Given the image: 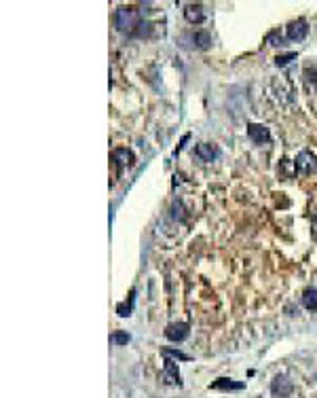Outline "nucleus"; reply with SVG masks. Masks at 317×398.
I'll return each mask as SVG.
<instances>
[{
  "mask_svg": "<svg viewBox=\"0 0 317 398\" xmlns=\"http://www.w3.org/2000/svg\"><path fill=\"white\" fill-rule=\"evenodd\" d=\"M114 24H116V28H118L121 32H131V28L137 26L140 22H135V13H133V9L121 7V9H116Z\"/></svg>",
  "mask_w": 317,
  "mask_h": 398,
  "instance_id": "nucleus-1",
  "label": "nucleus"
},
{
  "mask_svg": "<svg viewBox=\"0 0 317 398\" xmlns=\"http://www.w3.org/2000/svg\"><path fill=\"white\" fill-rule=\"evenodd\" d=\"M294 167L298 174H311V172L317 167V159H315V155L311 150H303V153H298L296 155V159H294Z\"/></svg>",
  "mask_w": 317,
  "mask_h": 398,
  "instance_id": "nucleus-2",
  "label": "nucleus"
},
{
  "mask_svg": "<svg viewBox=\"0 0 317 398\" xmlns=\"http://www.w3.org/2000/svg\"><path fill=\"white\" fill-rule=\"evenodd\" d=\"M292 390H294L292 382H290L288 377H284V375H277V377L273 379V384H271V392H273L275 396H279V398H288V396L292 394Z\"/></svg>",
  "mask_w": 317,
  "mask_h": 398,
  "instance_id": "nucleus-3",
  "label": "nucleus"
},
{
  "mask_svg": "<svg viewBox=\"0 0 317 398\" xmlns=\"http://www.w3.org/2000/svg\"><path fill=\"white\" fill-rule=\"evenodd\" d=\"M286 34H288L290 41H296V43H298V41H303L307 34H309V26H307L305 20H296V22H292V24L288 26Z\"/></svg>",
  "mask_w": 317,
  "mask_h": 398,
  "instance_id": "nucleus-4",
  "label": "nucleus"
},
{
  "mask_svg": "<svg viewBox=\"0 0 317 398\" xmlns=\"http://www.w3.org/2000/svg\"><path fill=\"white\" fill-rule=\"evenodd\" d=\"M248 138H250L252 142H256V144H262V142H269L271 140V134H269L267 127L260 125V123H250L248 125Z\"/></svg>",
  "mask_w": 317,
  "mask_h": 398,
  "instance_id": "nucleus-5",
  "label": "nucleus"
},
{
  "mask_svg": "<svg viewBox=\"0 0 317 398\" xmlns=\"http://www.w3.org/2000/svg\"><path fill=\"white\" fill-rule=\"evenodd\" d=\"M165 337L169 341H184L188 337V324L184 322H175V324H169L165 328Z\"/></svg>",
  "mask_w": 317,
  "mask_h": 398,
  "instance_id": "nucleus-6",
  "label": "nucleus"
},
{
  "mask_svg": "<svg viewBox=\"0 0 317 398\" xmlns=\"http://www.w3.org/2000/svg\"><path fill=\"white\" fill-rule=\"evenodd\" d=\"M163 379L165 384H171V386H180V373H178V367H175L173 360H165V369H163Z\"/></svg>",
  "mask_w": 317,
  "mask_h": 398,
  "instance_id": "nucleus-7",
  "label": "nucleus"
},
{
  "mask_svg": "<svg viewBox=\"0 0 317 398\" xmlns=\"http://www.w3.org/2000/svg\"><path fill=\"white\" fill-rule=\"evenodd\" d=\"M184 17L188 24H201L205 20V13H203V7L201 5H188L184 9Z\"/></svg>",
  "mask_w": 317,
  "mask_h": 398,
  "instance_id": "nucleus-8",
  "label": "nucleus"
},
{
  "mask_svg": "<svg viewBox=\"0 0 317 398\" xmlns=\"http://www.w3.org/2000/svg\"><path fill=\"white\" fill-rule=\"evenodd\" d=\"M195 155L201 161H214L218 157V148L211 144H197L195 146Z\"/></svg>",
  "mask_w": 317,
  "mask_h": 398,
  "instance_id": "nucleus-9",
  "label": "nucleus"
},
{
  "mask_svg": "<svg viewBox=\"0 0 317 398\" xmlns=\"http://www.w3.org/2000/svg\"><path fill=\"white\" fill-rule=\"evenodd\" d=\"M209 390H243V384L233 382V379H226V377H220L209 386Z\"/></svg>",
  "mask_w": 317,
  "mask_h": 398,
  "instance_id": "nucleus-10",
  "label": "nucleus"
},
{
  "mask_svg": "<svg viewBox=\"0 0 317 398\" xmlns=\"http://www.w3.org/2000/svg\"><path fill=\"white\" fill-rule=\"evenodd\" d=\"M131 159H133V155L127 148H116V150H112V161H116L118 165H127V163H131Z\"/></svg>",
  "mask_w": 317,
  "mask_h": 398,
  "instance_id": "nucleus-11",
  "label": "nucleus"
},
{
  "mask_svg": "<svg viewBox=\"0 0 317 398\" xmlns=\"http://www.w3.org/2000/svg\"><path fill=\"white\" fill-rule=\"evenodd\" d=\"M303 305L311 311H317V288H309L303 295Z\"/></svg>",
  "mask_w": 317,
  "mask_h": 398,
  "instance_id": "nucleus-12",
  "label": "nucleus"
},
{
  "mask_svg": "<svg viewBox=\"0 0 317 398\" xmlns=\"http://www.w3.org/2000/svg\"><path fill=\"white\" fill-rule=\"evenodd\" d=\"M192 41L197 43L199 49H207L209 43H211V36H209L207 32H195V34H192Z\"/></svg>",
  "mask_w": 317,
  "mask_h": 398,
  "instance_id": "nucleus-13",
  "label": "nucleus"
},
{
  "mask_svg": "<svg viewBox=\"0 0 317 398\" xmlns=\"http://www.w3.org/2000/svg\"><path fill=\"white\" fill-rule=\"evenodd\" d=\"M129 341H131V337L127 331H116L110 335V343H114V345H127Z\"/></svg>",
  "mask_w": 317,
  "mask_h": 398,
  "instance_id": "nucleus-14",
  "label": "nucleus"
},
{
  "mask_svg": "<svg viewBox=\"0 0 317 398\" xmlns=\"http://www.w3.org/2000/svg\"><path fill=\"white\" fill-rule=\"evenodd\" d=\"M131 305H133V297H131V301H129V303H121V305L116 307V314H118V316H123V318L131 316Z\"/></svg>",
  "mask_w": 317,
  "mask_h": 398,
  "instance_id": "nucleus-15",
  "label": "nucleus"
},
{
  "mask_svg": "<svg viewBox=\"0 0 317 398\" xmlns=\"http://www.w3.org/2000/svg\"><path fill=\"white\" fill-rule=\"evenodd\" d=\"M292 60H296V53H286V55H277V58H275V64H277V66H286V64H290Z\"/></svg>",
  "mask_w": 317,
  "mask_h": 398,
  "instance_id": "nucleus-16",
  "label": "nucleus"
},
{
  "mask_svg": "<svg viewBox=\"0 0 317 398\" xmlns=\"http://www.w3.org/2000/svg\"><path fill=\"white\" fill-rule=\"evenodd\" d=\"M163 356L165 358H178V360H188V356L186 354H182V352H175V350H163Z\"/></svg>",
  "mask_w": 317,
  "mask_h": 398,
  "instance_id": "nucleus-17",
  "label": "nucleus"
},
{
  "mask_svg": "<svg viewBox=\"0 0 317 398\" xmlns=\"http://www.w3.org/2000/svg\"><path fill=\"white\" fill-rule=\"evenodd\" d=\"M269 43H271V45H281V34L271 32V34H269Z\"/></svg>",
  "mask_w": 317,
  "mask_h": 398,
  "instance_id": "nucleus-18",
  "label": "nucleus"
}]
</instances>
